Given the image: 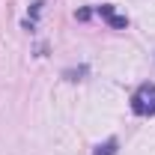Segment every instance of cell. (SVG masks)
Returning a JSON list of instances; mask_svg holds the SVG:
<instances>
[{"mask_svg":"<svg viewBox=\"0 0 155 155\" xmlns=\"http://www.w3.org/2000/svg\"><path fill=\"white\" fill-rule=\"evenodd\" d=\"M131 110L137 116H155V84H140L131 96Z\"/></svg>","mask_w":155,"mask_h":155,"instance_id":"cell-1","label":"cell"},{"mask_svg":"<svg viewBox=\"0 0 155 155\" xmlns=\"http://www.w3.org/2000/svg\"><path fill=\"white\" fill-rule=\"evenodd\" d=\"M98 15H101V18L107 21V24H110L114 30H125V27H128V18H125V15H119V12H116V9L110 6V3L98 6Z\"/></svg>","mask_w":155,"mask_h":155,"instance_id":"cell-2","label":"cell"},{"mask_svg":"<svg viewBox=\"0 0 155 155\" xmlns=\"http://www.w3.org/2000/svg\"><path fill=\"white\" fill-rule=\"evenodd\" d=\"M116 149H119L116 137H107L104 143H98V146H96V152H93V155H116Z\"/></svg>","mask_w":155,"mask_h":155,"instance_id":"cell-3","label":"cell"}]
</instances>
